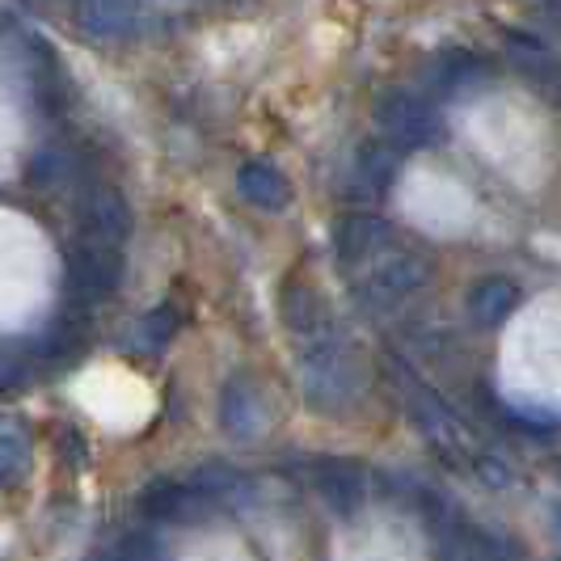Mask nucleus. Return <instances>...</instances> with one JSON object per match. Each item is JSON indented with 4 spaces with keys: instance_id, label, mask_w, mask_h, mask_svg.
Listing matches in <instances>:
<instances>
[{
    "instance_id": "f257e3e1",
    "label": "nucleus",
    "mask_w": 561,
    "mask_h": 561,
    "mask_svg": "<svg viewBox=\"0 0 561 561\" xmlns=\"http://www.w3.org/2000/svg\"><path fill=\"white\" fill-rule=\"evenodd\" d=\"M300 389H305V401L312 410H346L367 393V364L337 330L305 337Z\"/></svg>"
},
{
    "instance_id": "f03ea898",
    "label": "nucleus",
    "mask_w": 561,
    "mask_h": 561,
    "mask_svg": "<svg viewBox=\"0 0 561 561\" xmlns=\"http://www.w3.org/2000/svg\"><path fill=\"white\" fill-rule=\"evenodd\" d=\"M371 114H376L380 136L397 148H426L444 136V114L435 111L431 98H422L414 89H385Z\"/></svg>"
},
{
    "instance_id": "7ed1b4c3",
    "label": "nucleus",
    "mask_w": 561,
    "mask_h": 561,
    "mask_svg": "<svg viewBox=\"0 0 561 561\" xmlns=\"http://www.w3.org/2000/svg\"><path fill=\"white\" fill-rule=\"evenodd\" d=\"M431 283V262L422 253H380L371 257V271L359 279V300L371 309H389L410 300Z\"/></svg>"
},
{
    "instance_id": "20e7f679",
    "label": "nucleus",
    "mask_w": 561,
    "mask_h": 561,
    "mask_svg": "<svg viewBox=\"0 0 561 561\" xmlns=\"http://www.w3.org/2000/svg\"><path fill=\"white\" fill-rule=\"evenodd\" d=\"M220 426L225 435L250 444L266 431V397L257 389V380L250 376H232L220 393Z\"/></svg>"
},
{
    "instance_id": "39448f33",
    "label": "nucleus",
    "mask_w": 561,
    "mask_h": 561,
    "mask_svg": "<svg viewBox=\"0 0 561 561\" xmlns=\"http://www.w3.org/2000/svg\"><path fill=\"white\" fill-rule=\"evenodd\" d=\"M393 241V228L385 216H371V211H351L342 216L334 228V253L346 262V266H359V262H371L389 250Z\"/></svg>"
},
{
    "instance_id": "423d86ee",
    "label": "nucleus",
    "mask_w": 561,
    "mask_h": 561,
    "mask_svg": "<svg viewBox=\"0 0 561 561\" xmlns=\"http://www.w3.org/2000/svg\"><path fill=\"white\" fill-rule=\"evenodd\" d=\"M312 485L337 515H355L367 503V473L355 460H321L312 469Z\"/></svg>"
},
{
    "instance_id": "0eeeda50",
    "label": "nucleus",
    "mask_w": 561,
    "mask_h": 561,
    "mask_svg": "<svg viewBox=\"0 0 561 561\" xmlns=\"http://www.w3.org/2000/svg\"><path fill=\"white\" fill-rule=\"evenodd\" d=\"M515 309H519V283L506 279V275H485L465 296V312H469V321L481 325V330L506 325L515 317Z\"/></svg>"
},
{
    "instance_id": "6e6552de",
    "label": "nucleus",
    "mask_w": 561,
    "mask_h": 561,
    "mask_svg": "<svg viewBox=\"0 0 561 561\" xmlns=\"http://www.w3.org/2000/svg\"><path fill=\"white\" fill-rule=\"evenodd\" d=\"M81 216L98 245H118L131 232V207H127L123 191H114V186H93L84 198Z\"/></svg>"
},
{
    "instance_id": "1a4fd4ad",
    "label": "nucleus",
    "mask_w": 561,
    "mask_h": 561,
    "mask_svg": "<svg viewBox=\"0 0 561 561\" xmlns=\"http://www.w3.org/2000/svg\"><path fill=\"white\" fill-rule=\"evenodd\" d=\"M237 191L257 211H287L291 207V182L266 161H245L237 169Z\"/></svg>"
},
{
    "instance_id": "9d476101",
    "label": "nucleus",
    "mask_w": 561,
    "mask_h": 561,
    "mask_svg": "<svg viewBox=\"0 0 561 561\" xmlns=\"http://www.w3.org/2000/svg\"><path fill=\"white\" fill-rule=\"evenodd\" d=\"M77 22L93 38H123L140 22V0H77Z\"/></svg>"
},
{
    "instance_id": "9b49d317",
    "label": "nucleus",
    "mask_w": 561,
    "mask_h": 561,
    "mask_svg": "<svg viewBox=\"0 0 561 561\" xmlns=\"http://www.w3.org/2000/svg\"><path fill=\"white\" fill-rule=\"evenodd\" d=\"M283 321L291 325V334L300 337V342L334 330V317L325 309V300H321L312 287H300V283H291V287L283 291Z\"/></svg>"
},
{
    "instance_id": "f8f14e48",
    "label": "nucleus",
    "mask_w": 561,
    "mask_h": 561,
    "mask_svg": "<svg viewBox=\"0 0 561 561\" xmlns=\"http://www.w3.org/2000/svg\"><path fill=\"white\" fill-rule=\"evenodd\" d=\"M118 257H114L111 245H89L72 257V283L81 287V296H93V300H102V296H111L114 283H118Z\"/></svg>"
},
{
    "instance_id": "ddd939ff",
    "label": "nucleus",
    "mask_w": 561,
    "mask_h": 561,
    "mask_svg": "<svg viewBox=\"0 0 561 561\" xmlns=\"http://www.w3.org/2000/svg\"><path fill=\"white\" fill-rule=\"evenodd\" d=\"M198 503H203V499L191 490V481H186V485H182V481H152V485L144 490L140 511L148 519H157V524H173V519L195 515Z\"/></svg>"
},
{
    "instance_id": "4468645a",
    "label": "nucleus",
    "mask_w": 561,
    "mask_h": 561,
    "mask_svg": "<svg viewBox=\"0 0 561 561\" xmlns=\"http://www.w3.org/2000/svg\"><path fill=\"white\" fill-rule=\"evenodd\" d=\"M397 169H401V148H397V144H389L385 136L359 144V152H355V173H359L364 186L385 191L397 178Z\"/></svg>"
},
{
    "instance_id": "2eb2a0df",
    "label": "nucleus",
    "mask_w": 561,
    "mask_h": 561,
    "mask_svg": "<svg viewBox=\"0 0 561 561\" xmlns=\"http://www.w3.org/2000/svg\"><path fill=\"white\" fill-rule=\"evenodd\" d=\"M26 456H30L26 435H22L13 422H0V490H4V485H13V481L22 478V469H26Z\"/></svg>"
},
{
    "instance_id": "dca6fc26",
    "label": "nucleus",
    "mask_w": 561,
    "mask_h": 561,
    "mask_svg": "<svg viewBox=\"0 0 561 561\" xmlns=\"http://www.w3.org/2000/svg\"><path fill=\"white\" fill-rule=\"evenodd\" d=\"M191 490H195L203 503L207 499H228V494L241 490V473L228 469V465H207V469H198L195 478H191Z\"/></svg>"
},
{
    "instance_id": "f3484780",
    "label": "nucleus",
    "mask_w": 561,
    "mask_h": 561,
    "mask_svg": "<svg viewBox=\"0 0 561 561\" xmlns=\"http://www.w3.org/2000/svg\"><path fill=\"white\" fill-rule=\"evenodd\" d=\"M173 321H178V312L173 309H152L140 325V342L144 346H165L169 337H173V330H178Z\"/></svg>"
},
{
    "instance_id": "a211bd4d",
    "label": "nucleus",
    "mask_w": 561,
    "mask_h": 561,
    "mask_svg": "<svg viewBox=\"0 0 561 561\" xmlns=\"http://www.w3.org/2000/svg\"><path fill=\"white\" fill-rule=\"evenodd\" d=\"M469 77H481L478 59L465 56V51H456V56H444V64H439V84H448V89H460V84L469 81Z\"/></svg>"
},
{
    "instance_id": "6ab92c4d",
    "label": "nucleus",
    "mask_w": 561,
    "mask_h": 561,
    "mask_svg": "<svg viewBox=\"0 0 561 561\" xmlns=\"http://www.w3.org/2000/svg\"><path fill=\"white\" fill-rule=\"evenodd\" d=\"M93 561H123V553H118V549H111V553H98Z\"/></svg>"
}]
</instances>
